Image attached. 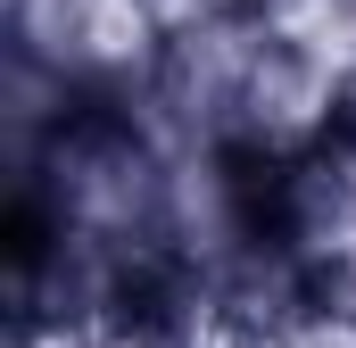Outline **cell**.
<instances>
[{
	"label": "cell",
	"mask_w": 356,
	"mask_h": 348,
	"mask_svg": "<svg viewBox=\"0 0 356 348\" xmlns=\"http://www.w3.org/2000/svg\"><path fill=\"white\" fill-rule=\"evenodd\" d=\"M8 224L83 232L124 258H175V150L124 100H83L33 166L8 174Z\"/></svg>",
	"instance_id": "obj_1"
},
{
	"label": "cell",
	"mask_w": 356,
	"mask_h": 348,
	"mask_svg": "<svg viewBox=\"0 0 356 348\" xmlns=\"http://www.w3.org/2000/svg\"><path fill=\"white\" fill-rule=\"evenodd\" d=\"M0 50L42 58L91 100H124L158 67L166 33L141 0H0Z\"/></svg>",
	"instance_id": "obj_2"
},
{
	"label": "cell",
	"mask_w": 356,
	"mask_h": 348,
	"mask_svg": "<svg viewBox=\"0 0 356 348\" xmlns=\"http://www.w3.org/2000/svg\"><path fill=\"white\" fill-rule=\"evenodd\" d=\"M266 232L307 265V282L332 307H356V150L340 133H323L298 158H273Z\"/></svg>",
	"instance_id": "obj_3"
},
{
	"label": "cell",
	"mask_w": 356,
	"mask_h": 348,
	"mask_svg": "<svg viewBox=\"0 0 356 348\" xmlns=\"http://www.w3.org/2000/svg\"><path fill=\"white\" fill-rule=\"evenodd\" d=\"M91 91H75L67 75H50L42 58H17V50H0V166L25 174L67 125H75V108H83Z\"/></svg>",
	"instance_id": "obj_4"
},
{
	"label": "cell",
	"mask_w": 356,
	"mask_h": 348,
	"mask_svg": "<svg viewBox=\"0 0 356 348\" xmlns=\"http://www.w3.org/2000/svg\"><path fill=\"white\" fill-rule=\"evenodd\" d=\"M149 8V25L175 42V33H199V25H224V17H249V8H266V0H141Z\"/></svg>",
	"instance_id": "obj_5"
},
{
	"label": "cell",
	"mask_w": 356,
	"mask_h": 348,
	"mask_svg": "<svg viewBox=\"0 0 356 348\" xmlns=\"http://www.w3.org/2000/svg\"><path fill=\"white\" fill-rule=\"evenodd\" d=\"M332 133H340V141H348V150H356V75H348V84H340V116H332Z\"/></svg>",
	"instance_id": "obj_6"
}]
</instances>
